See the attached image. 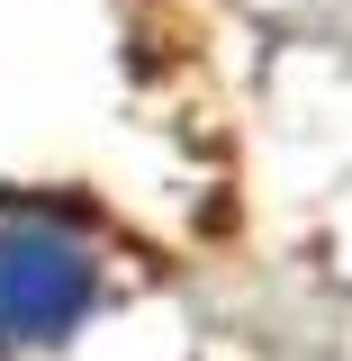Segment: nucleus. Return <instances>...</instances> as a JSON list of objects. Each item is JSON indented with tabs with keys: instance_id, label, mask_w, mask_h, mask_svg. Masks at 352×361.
Instances as JSON below:
<instances>
[{
	"instance_id": "nucleus-1",
	"label": "nucleus",
	"mask_w": 352,
	"mask_h": 361,
	"mask_svg": "<svg viewBox=\"0 0 352 361\" xmlns=\"http://www.w3.org/2000/svg\"><path fill=\"white\" fill-rule=\"evenodd\" d=\"M90 298H99V262L73 226H45V217L0 226V353L63 343Z\"/></svg>"
}]
</instances>
